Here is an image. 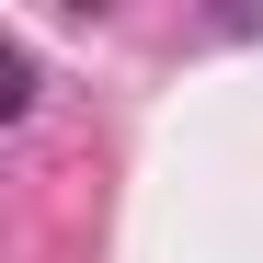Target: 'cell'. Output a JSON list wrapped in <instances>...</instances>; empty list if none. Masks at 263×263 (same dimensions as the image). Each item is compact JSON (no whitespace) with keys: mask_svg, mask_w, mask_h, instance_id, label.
<instances>
[{"mask_svg":"<svg viewBox=\"0 0 263 263\" xmlns=\"http://www.w3.org/2000/svg\"><path fill=\"white\" fill-rule=\"evenodd\" d=\"M0 115H12V126L34 115V58H23V46H0Z\"/></svg>","mask_w":263,"mask_h":263,"instance_id":"1","label":"cell"}]
</instances>
